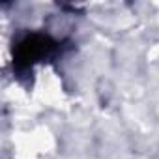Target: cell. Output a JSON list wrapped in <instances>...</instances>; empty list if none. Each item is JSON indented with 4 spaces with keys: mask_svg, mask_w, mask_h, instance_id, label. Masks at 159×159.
I'll use <instances>...</instances> for the list:
<instances>
[{
    "mask_svg": "<svg viewBox=\"0 0 159 159\" xmlns=\"http://www.w3.org/2000/svg\"><path fill=\"white\" fill-rule=\"evenodd\" d=\"M56 49H58V43L51 36L39 34V32L26 34L13 47V64L19 69H28L38 62H43L45 58L52 56Z\"/></svg>",
    "mask_w": 159,
    "mask_h": 159,
    "instance_id": "cell-1",
    "label": "cell"
}]
</instances>
